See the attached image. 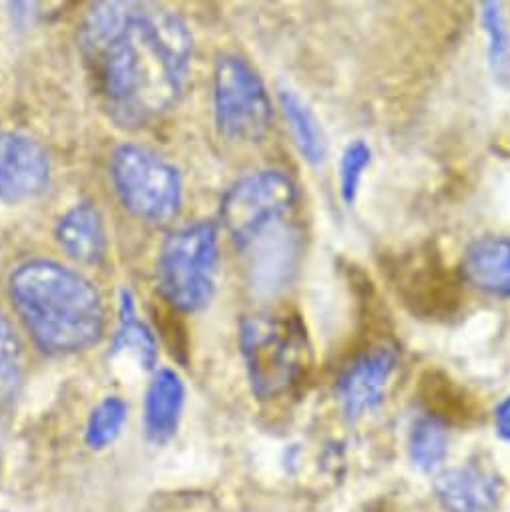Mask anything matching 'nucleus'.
I'll return each mask as SVG.
<instances>
[{"mask_svg": "<svg viewBox=\"0 0 510 512\" xmlns=\"http://www.w3.org/2000/svg\"><path fill=\"white\" fill-rule=\"evenodd\" d=\"M81 49L109 117L121 127H139L179 101L193 39L163 7L99 3L83 21Z\"/></svg>", "mask_w": 510, "mask_h": 512, "instance_id": "f257e3e1", "label": "nucleus"}, {"mask_svg": "<svg viewBox=\"0 0 510 512\" xmlns=\"http://www.w3.org/2000/svg\"><path fill=\"white\" fill-rule=\"evenodd\" d=\"M13 304L49 354H75L93 346L105 326V310L97 288L51 260H31L11 276Z\"/></svg>", "mask_w": 510, "mask_h": 512, "instance_id": "f03ea898", "label": "nucleus"}, {"mask_svg": "<svg viewBox=\"0 0 510 512\" xmlns=\"http://www.w3.org/2000/svg\"><path fill=\"white\" fill-rule=\"evenodd\" d=\"M219 233L211 221H197L173 231L157 258V288L179 312L205 308L215 292Z\"/></svg>", "mask_w": 510, "mask_h": 512, "instance_id": "7ed1b4c3", "label": "nucleus"}, {"mask_svg": "<svg viewBox=\"0 0 510 512\" xmlns=\"http://www.w3.org/2000/svg\"><path fill=\"white\" fill-rule=\"evenodd\" d=\"M239 346L253 392L272 398L286 392L306 362V334L298 320L249 316L239 328Z\"/></svg>", "mask_w": 510, "mask_h": 512, "instance_id": "20e7f679", "label": "nucleus"}, {"mask_svg": "<svg viewBox=\"0 0 510 512\" xmlns=\"http://www.w3.org/2000/svg\"><path fill=\"white\" fill-rule=\"evenodd\" d=\"M111 181L127 211L151 223H165L181 207L179 171L157 153L125 143L111 157Z\"/></svg>", "mask_w": 510, "mask_h": 512, "instance_id": "39448f33", "label": "nucleus"}, {"mask_svg": "<svg viewBox=\"0 0 510 512\" xmlns=\"http://www.w3.org/2000/svg\"><path fill=\"white\" fill-rule=\"evenodd\" d=\"M213 105L219 133L233 143H258L272 125L268 89L245 59L221 55L213 73Z\"/></svg>", "mask_w": 510, "mask_h": 512, "instance_id": "423d86ee", "label": "nucleus"}, {"mask_svg": "<svg viewBox=\"0 0 510 512\" xmlns=\"http://www.w3.org/2000/svg\"><path fill=\"white\" fill-rule=\"evenodd\" d=\"M298 187L284 171L262 169L237 179L221 201V219L239 247L284 223L296 205Z\"/></svg>", "mask_w": 510, "mask_h": 512, "instance_id": "0eeeda50", "label": "nucleus"}, {"mask_svg": "<svg viewBox=\"0 0 510 512\" xmlns=\"http://www.w3.org/2000/svg\"><path fill=\"white\" fill-rule=\"evenodd\" d=\"M396 368L398 352L392 346H374L344 368L336 382V398L348 420H358L384 402Z\"/></svg>", "mask_w": 510, "mask_h": 512, "instance_id": "6e6552de", "label": "nucleus"}, {"mask_svg": "<svg viewBox=\"0 0 510 512\" xmlns=\"http://www.w3.org/2000/svg\"><path fill=\"white\" fill-rule=\"evenodd\" d=\"M51 183L47 151L33 139L0 131V203L41 195Z\"/></svg>", "mask_w": 510, "mask_h": 512, "instance_id": "1a4fd4ad", "label": "nucleus"}, {"mask_svg": "<svg viewBox=\"0 0 510 512\" xmlns=\"http://www.w3.org/2000/svg\"><path fill=\"white\" fill-rule=\"evenodd\" d=\"M462 280L488 296L510 298V237L486 235L474 239L460 266Z\"/></svg>", "mask_w": 510, "mask_h": 512, "instance_id": "9d476101", "label": "nucleus"}, {"mask_svg": "<svg viewBox=\"0 0 510 512\" xmlns=\"http://www.w3.org/2000/svg\"><path fill=\"white\" fill-rule=\"evenodd\" d=\"M434 490L446 512H490L498 502L496 476L472 464L444 470Z\"/></svg>", "mask_w": 510, "mask_h": 512, "instance_id": "9b49d317", "label": "nucleus"}, {"mask_svg": "<svg viewBox=\"0 0 510 512\" xmlns=\"http://www.w3.org/2000/svg\"><path fill=\"white\" fill-rule=\"evenodd\" d=\"M57 241L81 264H99L107 249L105 225L93 203H77L57 223Z\"/></svg>", "mask_w": 510, "mask_h": 512, "instance_id": "f8f14e48", "label": "nucleus"}, {"mask_svg": "<svg viewBox=\"0 0 510 512\" xmlns=\"http://www.w3.org/2000/svg\"><path fill=\"white\" fill-rule=\"evenodd\" d=\"M185 404V386L177 372L159 370L145 394V432L151 442H167L179 426Z\"/></svg>", "mask_w": 510, "mask_h": 512, "instance_id": "ddd939ff", "label": "nucleus"}, {"mask_svg": "<svg viewBox=\"0 0 510 512\" xmlns=\"http://www.w3.org/2000/svg\"><path fill=\"white\" fill-rule=\"evenodd\" d=\"M454 280L446 270L430 260H422L402 280V296L414 312L424 316H442L452 312L456 300Z\"/></svg>", "mask_w": 510, "mask_h": 512, "instance_id": "4468645a", "label": "nucleus"}, {"mask_svg": "<svg viewBox=\"0 0 510 512\" xmlns=\"http://www.w3.org/2000/svg\"><path fill=\"white\" fill-rule=\"evenodd\" d=\"M245 249H253L251 253V272L253 282L260 288H280V284L288 278L292 270V260L296 255V243L292 233L278 225L266 235L249 243Z\"/></svg>", "mask_w": 510, "mask_h": 512, "instance_id": "2eb2a0df", "label": "nucleus"}, {"mask_svg": "<svg viewBox=\"0 0 510 512\" xmlns=\"http://www.w3.org/2000/svg\"><path fill=\"white\" fill-rule=\"evenodd\" d=\"M280 107L302 159L310 165H322L328 155V139L316 113L290 89L280 91Z\"/></svg>", "mask_w": 510, "mask_h": 512, "instance_id": "dca6fc26", "label": "nucleus"}, {"mask_svg": "<svg viewBox=\"0 0 510 512\" xmlns=\"http://www.w3.org/2000/svg\"><path fill=\"white\" fill-rule=\"evenodd\" d=\"M113 354H131L145 370H151L157 362L155 338L151 330L139 320L129 292L121 294L119 326L113 338Z\"/></svg>", "mask_w": 510, "mask_h": 512, "instance_id": "f3484780", "label": "nucleus"}, {"mask_svg": "<svg viewBox=\"0 0 510 512\" xmlns=\"http://www.w3.org/2000/svg\"><path fill=\"white\" fill-rule=\"evenodd\" d=\"M480 27L486 37V57L492 77L500 85H510V25L504 5H480Z\"/></svg>", "mask_w": 510, "mask_h": 512, "instance_id": "a211bd4d", "label": "nucleus"}, {"mask_svg": "<svg viewBox=\"0 0 510 512\" xmlns=\"http://www.w3.org/2000/svg\"><path fill=\"white\" fill-rule=\"evenodd\" d=\"M410 460L416 468L430 472L440 466L448 454V432L438 418H420L410 432L408 440Z\"/></svg>", "mask_w": 510, "mask_h": 512, "instance_id": "6ab92c4d", "label": "nucleus"}, {"mask_svg": "<svg viewBox=\"0 0 510 512\" xmlns=\"http://www.w3.org/2000/svg\"><path fill=\"white\" fill-rule=\"evenodd\" d=\"M127 412L129 408L119 396H107L105 400H101L87 422V444L93 450H103L111 446L119 438L127 422Z\"/></svg>", "mask_w": 510, "mask_h": 512, "instance_id": "aec40b11", "label": "nucleus"}, {"mask_svg": "<svg viewBox=\"0 0 510 512\" xmlns=\"http://www.w3.org/2000/svg\"><path fill=\"white\" fill-rule=\"evenodd\" d=\"M372 163V149L364 139H354L346 145L340 159V197L346 205H354L366 169Z\"/></svg>", "mask_w": 510, "mask_h": 512, "instance_id": "412c9836", "label": "nucleus"}, {"mask_svg": "<svg viewBox=\"0 0 510 512\" xmlns=\"http://www.w3.org/2000/svg\"><path fill=\"white\" fill-rule=\"evenodd\" d=\"M23 354L9 320L0 314V402L11 398L21 382Z\"/></svg>", "mask_w": 510, "mask_h": 512, "instance_id": "4be33fe9", "label": "nucleus"}, {"mask_svg": "<svg viewBox=\"0 0 510 512\" xmlns=\"http://www.w3.org/2000/svg\"><path fill=\"white\" fill-rule=\"evenodd\" d=\"M494 430L500 440L510 442V394L494 410Z\"/></svg>", "mask_w": 510, "mask_h": 512, "instance_id": "5701e85b", "label": "nucleus"}, {"mask_svg": "<svg viewBox=\"0 0 510 512\" xmlns=\"http://www.w3.org/2000/svg\"><path fill=\"white\" fill-rule=\"evenodd\" d=\"M0 446H3V428H0Z\"/></svg>", "mask_w": 510, "mask_h": 512, "instance_id": "b1692460", "label": "nucleus"}]
</instances>
